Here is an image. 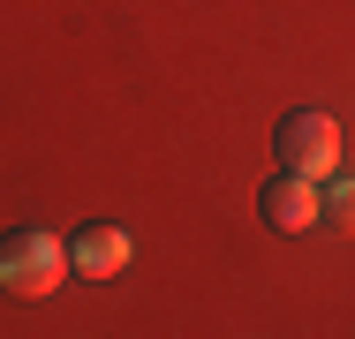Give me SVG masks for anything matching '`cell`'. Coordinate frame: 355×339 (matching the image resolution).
Returning <instances> with one entry per match:
<instances>
[{
	"label": "cell",
	"instance_id": "cell-1",
	"mask_svg": "<svg viewBox=\"0 0 355 339\" xmlns=\"http://www.w3.org/2000/svg\"><path fill=\"white\" fill-rule=\"evenodd\" d=\"M61 279H69V234H53V226H8L0 234V294L38 302Z\"/></svg>",
	"mask_w": 355,
	"mask_h": 339
},
{
	"label": "cell",
	"instance_id": "cell-2",
	"mask_svg": "<svg viewBox=\"0 0 355 339\" xmlns=\"http://www.w3.org/2000/svg\"><path fill=\"white\" fill-rule=\"evenodd\" d=\"M272 151H280V174H302V181H333L340 174V121L325 106H295L272 129Z\"/></svg>",
	"mask_w": 355,
	"mask_h": 339
},
{
	"label": "cell",
	"instance_id": "cell-3",
	"mask_svg": "<svg viewBox=\"0 0 355 339\" xmlns=\"http://www.w3.org/2000/svg\"><path fill=\"white\" fill-rule=\"evenodd\" d=\"M265 226L272 234H302V226H318V181H302V174H280V181H265Z\"/></svg>",
	"mask_w": 355,
	"mask_h": 339
},
{
	"label": "cell",
	"instance_id": "cell-4",
	"mask_svg": "<svg viewBox=\"0 0 355 339\" xmlns=\"http://www.w3.org/2000/svg\"><path fill=\"white\" fill-rule=\"evenodd\" d=\"M129 226H83V234H69V271H83V279H114V271L129 264Z\"/></svg>",
	"mask_w": 355,
	"mask_h": 339
},
{
	"label": "cell",
	"instance_id": "cell-5",
	"mask_svg": "<svg viewBox=\"0 0 355 339\" xmlns=\"http://www.w3.org/2000/svg\"><path fill=\"white\" fill-rule=\"evenodd\" d=\"M318 219H325V226H340V234H355V174L318 181Z\"/></svg>",
	"mask_w": 355,
	"mask_h": 339
}]
</instances>
